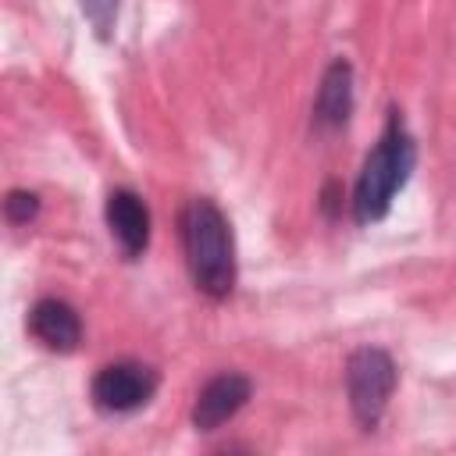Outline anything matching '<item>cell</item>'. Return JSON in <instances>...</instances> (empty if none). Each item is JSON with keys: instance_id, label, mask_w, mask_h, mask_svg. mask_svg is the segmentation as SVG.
<instances>
[{"instance_id": "6da1fadb", "label": "cell", "mask_w": 456, "mask_h": 456, "mask_svg": "<svg viewBox=\"0 0 456 456\" xmlns=\"http://www.w3.org/2000/svg\"><path fill=\"white\" fill-rule=\"evenodd\" d=\"M178 228H182V249H185L192 285L210 299H228L239 278V264H235V239L224 210L214 200L196 196L185 203Z\"/></svg>"}, {"instance_id": "7a4b0ae2", "label": "cell", "mask_w": 456, "mask_h": 456, "mask_svg": "<svg viewBox=\"0 0 456 456\" xmlns=\"http://www.w3.org/2000/svg\"><path fill=\"white\" fill-rule=\"evenodd\" d=\"M413 164H417V142H413L406 121L399 118V110H388V125H385L381 139L374 142V150L367 153L356 189H353L356 224H374L388 214V207H392L395 192L406 185Z\"/></svg>"}, {"instance_id": "3957f363", "label": "cell", "mask_w": 456, "mask_h": 456, "mask_svg": "<svg viewBox=\"0 0 456 456\" xmlns=\"http://www.w3.org/2000/svg\"><path fill=\"white\" fill-rule=\"evenodd\" d=\"M399 370L395 360L381 346H360L346 360V395L356 424L363 431H374L385 417V406L395 392Z\"/></svg>"}, {"instance_id": "277c9868", "label": "cell", "mask_w": 456, "mask_h": 456, "mask_svg": "<svg viewBox=\"0 0 456 456\" xmlns=\"http://www.w3.org/2000/svg\"><path fill=\"white\" fill-rule=\"evenodd\" d=\"M157 385H160L157 367L139 363V360H118V363H107L96 370L89 395H93L96 410H103V413H132L153 399Z\"/></svg>"}, {"instance_id": "5b68a950", "label": "cell", "mask_w": 456, "mask_h": 456, "mask_svg": "<svg viewBox=\"0 0 456 456\" xmlns=\"http://www.w3.org/2000/svg\"><path fill=\"white\" fill-rule=\"evenodd\" d=\"M253 395V381L239 370H221L214 374L192 403V428L196 431H217L224 420H232Z\"/></svg>"}, {"instance_id": "8992f818", "label": "cell", "mask_w": 456, "mask_h": 456, "mask_svg": "<svg viewBox=\"0 0 456 456\" xmlns=\"http://www.w3.org/2000/svg\"><path fill=\"white\" fill-rule=\"evenodd\" d=\"M103 217H107L110 239L118 242L125 260H139L150 246V210H146L142 196L132 189H110Z\"/></svg>"}, {"instance_id": "52a82bcc", "label": "cell", "mask_w": 456, "mask_h": 456, "mask_svg": "<svg viewBox=\"0 0 456 456\" xmlns=\"http://www.w3.org/2000/svg\"><path fill=\"white\" fill-rule=\"evenodd\" d=\"M28 331L53 353H75L82 342L78 310L57 296H46L28 310Z\"/></svg>"}, {"instance_id": "ba28073f", "label": "cell", "mask_w": 456, "mask_h": 456, "mask_svg": "<svg viewBox=\"0 0 456 456\" xmlns=\"http://www.w3.org/2000/svg\"><path fill=\"white\" fill-rule=\"evenodd\" d=\"M353 114V64L346 57H335L328 71L321 75L317 100H314V121L317 128H342Z\"/></svg>"}, {"instance_id": "9c48e42d", "label": "cell", "mask_w": 456, "mask_h": 456, "mask_svg": "<svg viewBox=\"0 0 456 456\" xmlns=\"http://www.w3.org/2000/svg\"><path fill=\"white\" fill-rule=\"evenodd\" d=\"M78 7H82V14L89 18V25L96 28V36L107 39L110 28H114V21H118L121 0H78Z\"/></svg>"}, {"instance_id": "30bf717a", "label": "cell", "mask_w": 456, "mask_h": 456, "mask_svg": "<svg viewBox=\"0 0 456 456\" xmlns=\"http://www.w3.org/2000/svg\"><path fill=\"white\" fill-rule=\"evenodd\" d=\"M39 214V196L28 192V189H11L7 200H4V217L11 224H28L32 217Z\"/></svg>"}]
</instances>
